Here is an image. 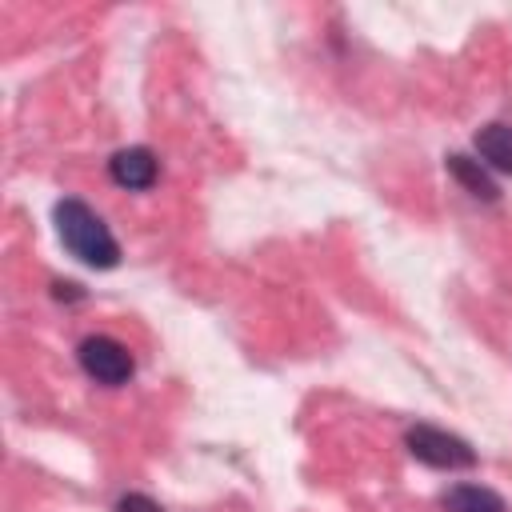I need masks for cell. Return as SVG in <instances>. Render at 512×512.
Segmentation results:
<instances>
[{
  "label": "cell",
  "instance_id": "obj_1",
  "mask_svg": "<svg viewBox=\"0 0 512 512\" xmlns=\"http://www.w3.org/2000/svg\"><path fill=\"white\" fill-rule=\"evenodd\" d=\"M52 220H56V236L60 244L88 268H116L120 264V244L116 236L108 232V224L76 196H64L56 200L52 208Z\"/></svg>",
  "mask_w": 512,
  "mask_h": 512
},
{
  "label": "cell",
  "instance_id": "obj_8",
  "mask_svg": "<svg viewBox=\"0 0 512 512\" xmlns=\"http://www.w3.org/2000/svg\"><path fill=\"white\" fill-rule=\"evenodd\" d=\"M116 512H160V504L144 492H128V496L116 500Z\"/></svg>",
  "mask_w": 512,
  "mask_h": 512
},
{
  "label": "cell",
  "instance_id": "obj_7",
  "mask_svg": "<svg viewBox=\"0 0 512 512\" xmlns=\"http://www.w3.org/2000/svg\"><path fill=\"white\" fill-rule=\"evenodd\" d=\"M448 172H452V176L464 184V192L476 196V200H496V196H500V188H496V180L488 176V168H484L480 160L464 156V152H452V156H448Z\"/></svg>",
  "mask_w": 512,
  "mask_h": 512
},
{
  "label": "cell",
  "instance_id": "obj_4",
  "mask_svg": "<svg viewBox=\"0 0 512 512\" xmlns=\"http://www.w3.org/2000/svg\"><path fill=\"white\" fill-rule=\"evenodd\" d=\"M108 176L120 184V188H128V192H144V188H152L156 184V176H160V160H156V152L152 148H120L112 160H108Z\"/></svg>",
  "mask_w": 512,
  "mask_h": 512
},
{
  "label": "cell",
  "instance_id": "obj_2",
  "mask_svg": "<svg viewBox=\"0 0 512 512\" xmlns=\"http://www.w3.org/2000/svg\"><path fill=\"white\" fill-rule=\"evenodd\" d=\"M404 448L428 464V468H440V472H456V468H472L476 464V452L464 436L448 432V428H436V424H412L404 432Z\"/></svg>",
  "mask_w": 512,
  "mask_h": 512
},
{
  "label": "cell",
  "instance_id": "obj_5",
  "mask_svg": "<svg viewBox=\"0 0 512 512\" xmlns=\"http://www.w3.org/2000/svg\"><path fill=\"white\" fill-rule=\"evenodd\" d=\"M472 144H476L484 168L512 172V124H484Z\"/></svg>",
  "mask_w": 512,
  "mask_h": 512
},
{
  "label": "cell",
  "instance_id": "obj_3",
  "mask_svg": "<svg viewBox=\"0 0 512 512\" xmlns=\"http://www.w3.org/2000/svg\"><path fill=\"white\" fill-rule=\"evenodd\" d=\"M76 360H80V368H84L96 384H108V388L128 384L132 372H136L132 352H128L120 340H112V336H88V340H80Z\"/></svg>",
  "mask_w": 512,
  "mask_h": 512
},
{
  "label": "cell",
  "instance_id": "obj_6",
  "mask_svg": "<svg viewBox=\"0 0 512 512\" xmlns=\"http://www.w3.org/2000/svg\"><path fill=\"white\" fill-rule=\"evenodd\" d=\"M444 512H508V504L484 484H452L440 496Z\"/></svg>",
  "mask_w": 512,
  "mask_h": 512
}]
</instances>
